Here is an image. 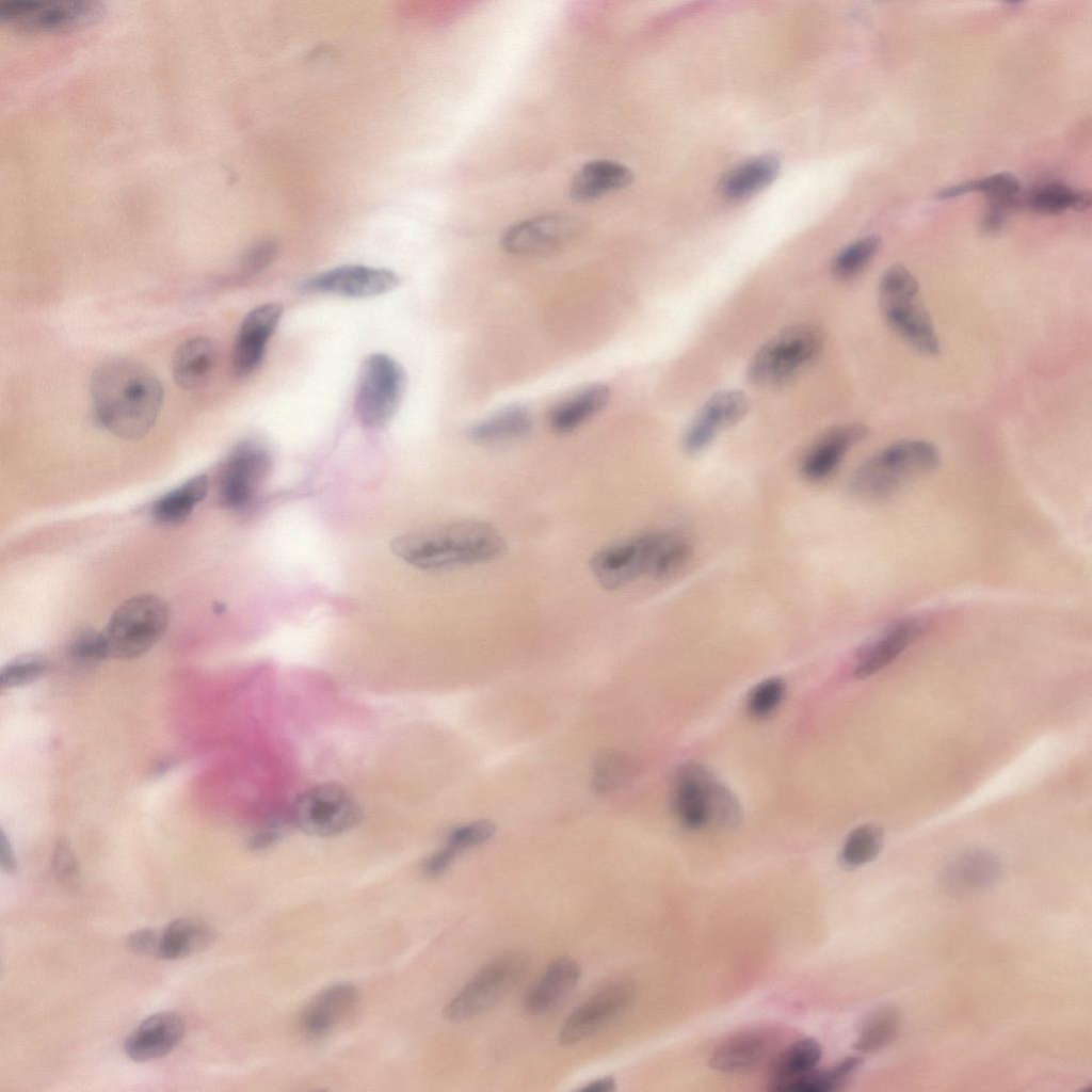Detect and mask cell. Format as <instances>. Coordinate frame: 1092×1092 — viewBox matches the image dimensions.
<instances>
[{"label": "cell", "instance_id": "18", "mask_svg": "<svg viewBox=\"0 0 1092 1092\" xmlns=\"http://www.w3.org/2000/svg\"><path fill=\"white\" fill-rule=\"evenodd\" d=\"M283 315L278 303H266L252 309L243 319L234 344L232 369L241 378L253 373L261 364L268 341Z\"/></svg>", "mask_w": 1092, "mask_h": 1092}, {"label": "cell", "instance_id": "39", "mask_svg": "<svg viewBox=\"0 0 1092 1092\" xmlns=\"http://www.w3.org/2000/svg\"><path fill=\"white\" fill-rule=\"evenodd\" d=\"M880 238L871 235L845 246L833 259L831 270L839 279H850L861 274L877 255Z\"/></svg>", "mask_w": 1092, "mask_h": 1092}, {"label": "cell", "instance_id": "22", "mask_svg": "<svg viewBox=\"0 0 1092 1092\" xmlns=\"http://www.w3.org/2000/svg\"><path fill=\"white\" fill-rule=\"evenodd\" d=\"M184 1033V1022L173 1011H163L146 1017L127 1037L126 1055L133 1061L145 1062L172 1051Z\"/></svg>", "mask_w": 1092, "mask_h": 1092}, {"label": "cell", "instance_id": "25", "mask_svg": "<svg viewBox=\"0 0 1092 1092\" xmlns=\"http://www.w3.org/2000/svg\"><path fill=\"white\" fill-rule=\"evenodd\" d=\"M632 179L630 168L617 161L592 160L584 163L573 176L569 196L578 203H590L628 187Z\"/></svg>", "mask_w": 1092, "mask_h": 1092}, {"label": "cell", "instance_id": "29", "mask_svg": "<svg viewBox=\"0 0 1092 1092\" xmlns=\"http://www.w3.org/2000/svg\"><path fill=\"white\" fill-rule=\"evenodd\" d=\"M215 938L213 929L206 922L191 917L171 921L160 932L157 958L176 960L209 947Z\"/></svg>", "mask_w": 1092, "mask_h": 1092}, {"label": "cell", "instance_id": "1", "mask_svg": "<svg viewBox=\"0 0 1092 1092\" xmlns=\"http://www.w3.org/2000/svg\"><path fill=\"white\" fill-rule=\"evenodd\" d=\"M98 423L124 439H139L154 427L163 403V386L146 366L116 359L99 366L91 379Z\"/></svg>", "mask_w": 1092, "mask_h": 1092}, {"label": "cell", "instance_id": "46", "mask_svg": "<svg viewBox=\"0 0 1092 1092\" xmlns=\"http://www.w3.org/2000/svg\"><path fill=\"white\" fill-rule=\"evenodd\" d=\"M276 252V245L271 241L260 242L251 247L241 260V276L246 278L262 271L274 260Z\"/></svg>", "mask_w": 1092, "mask_h": 1092}, {"label": "cell", "instance_id": "48", "mask_svg": "<svg viewBox=\"0 0 1092 1092\" xmlns=\"http://www.w3.org/2000/svg\"><path fill=\"white\" fill-rule=\"evenodd\" d=\"M280 826L271 824L257 832L248 841L252 850H264L277 841L280 836Z\"/></svg>", "mask_w": 1092, "mask_h": 1092}, {"label": "cell", "instance_id": "27", "mask_svg": "<svg viewBox=\"0 0 1092 1092\" xmlns=\"http://www.w3.org/2000/svg\"><path fill=\"white\" fill-rule=\"evenodd\" d=\"M216 360L214 342L207 337H193L180 344L174 354V381L187 390L198 388L209 379Z\"/></svg>", "mask_w": 1092, "mask_h": 1092}, {"label": "cell", "instance_id": "47", "mask_svg": "<svg viewBox=\"0 0 1092 1092\" xmlns=\"http://www.w3.org/2000/svg\"><path fill=\"white\" fill-rule=\"evenodd\" d=\"M160 932L155 929H140L126 938L128 948L140 956H158Z\"/></svg>", "mask_w": 1092, "mask_h": 1092}, {"label": "cell", "instance_id": "28", "mask_svg": "<svg viewBox=\"0 0 1092 1092\" xmlns=\"http://www.w3.org/2000/svg\"><path fill=\"white\" fill-rule=\"evenodd\" d=\"M821 1054L820 1044L812 1038L797 1040L784 1047L770 1060L769 1090L782 1092L790 1081L815 1069Z\"/></svg>", "mask_w": 1092, "mask_h": 1092}, {"label": "cell", "instance_id": "23", "mask_svg": "<svg viewBox=\"0 0 1092 1092\" xmlns=\"http://www.w3.org/2000/svg\"><path fill=\"white\" fill-rule=\"evenodd\" d=\"M867 434V427L856 422L832 428L805 454L801 465L802 475L810 481L829 478L839 467L848 451L865 439Z\"/></svg>", "mask_w": 1092, "mask_h": 1092}, {"label": "cell", "instance_id": "2", "mask_svg": "<svg viewBox=\"0 0 1092 1092\" xmlns=\"http://www.w3.org/2000/svg\"><path fill=\"white\" fill-rule=\"evenodd\" d=\"M503 536L489 524L462 520L396 537L391 551L423 571H446L489 562L505 551Z\"/></svg>", "mask_w": 1092, "mask_h": 1092}, {"label": "cell", "instance_id": "32", "mask_svg": "<svg viewBox=\"0 0 1092 1092\" xmlns=\"http://www.w3.org/2000/svg\"><path fill=\"white\" fill-rule=\"evenodd\" d=\"M532 425L530 411L525 406L513 405L476 422L467 430V435L477 444H499L526 436Z\"/></svg>", "mask_w": 1092, "mask_h": 1092}, {"label": "cell", "instance_id": "44", "mask_svg": "<svg viewBox=\"0 0 1092 1092\" xmlns=\"http://www.w3.org/2000/svg\"><path fill=\"white\" fill-rule=\"evenodd\" d=\"M629 762L620 755L604 756L595 765L593 783L598 791L613 790L624 782L629 773Z\"/></svg>", "mask_w": 1092, "mask_h": 1092}, {"label": "cell", "instance_id": "40", "mask_svg": "<svg viewBox=\"0 0 1092 1092\" xmlns=\"http://www.w3.org/2000/svg\"><path fill=\"white\" fill-rule=\"evenodd\" d=\"M1090 204L1089 193L1076 192L1062 184L1042 187L1030 200V206L1043 213H1059L1069 208L1086 209Z\"/></svg>", "mask_w": 1092, "mask_h": 1092}, {"label": "cell", "instance_id": "16", "mask_svg": "<svg viewBox=\"0 0 1092 1092\" xmlns=\"http://www.w3.org/2000/svg\"><path fill=\"white\" fill-rule=\"evenodd\" d=\"M748 408L749 400L742 391L732 389L712 395L685 432V452L694 455L707 449L722 431L739 422Z\"/></svg>", "mask_w": 1092, "mask_h": 1092}, {"label": "cell", "instance_id": "13", "mask_svg": "<svg viewBox=\"0 0 1092 1092\" xmlns=\"http://www.w3.org/2000/svg\"><path fill=\"white\" fill-rule=\"evenodd\" d=\"M581 220L566 212H550L509 226L500 238L507 253L546 256L569 245L582 231Z\"/></svg>", "mask_w": 1092, "mask_h": 1092}, {"label": "cell", "instance_id": "33", "mask_svg": "<svg viewBox=\"0 0 1092 1092\" xmlns=\"http://www.w3.org/2000/svg\"><path fill=\"white\" fill-rule=\"evenodd\" d=\"M778 172L780 160L777 157L760 156L729 171L721 182V189L729 198H745L769 186Z\"/></svg>", "mask_w": 1092, "mask_h": 1092}, {"label": "cell", "instance_id": "43", "mask_svg": "<svg viewBox=\"0 0 1092 1092\" xmlns=\"http://www.w3.org/2000/svg\"><path fill=\"white\" fill-rule=\"evenodd\" d=\"M69 657L82 664L107 659V652L101 631L83 629L77 633L68 646Z\"/></svg>", "mask_w": 1092, "mask_h": 1092}, {"label": "cell", "instance_id": "38", "mask_svg": "<svg viewBox=\"0 0 1092 1092\" xmlns=\"http://www.w3.org/2000/svg\"><path fill=\"white\" fill-rule=\"evenodd\" d=\"M1019 183L1014 176L999 173L986 178L968 181L940 192V198H951L968 192H984L994 199V206L1006 209L1013 203L1019 192Z\"/></svg>", "mask_w": 1092, "mask_h": 1092}, {"label": "cell", "instance_id": "35", "mask_svg": "<svg viewBox=\"0 0 1092 1092\" xmlns=\"http://www.w3.org/2000/svg\"><path fill=\"white\" fill-rule=\"evenodd\" d=\"M901 1025L899 1011L883 1006L871 1011L860 1025L854 1048L863 1054L876 1053L897 1037Z\"/></svg>", "mask_w": 1092, "mask_h": 1092}, {"label": "cell", "instance_id": "37", "mask_svg": "<svg viewBox=\"0 0 1092 1092\" xmlns=\"http://www.w3.org/2000/svg\"><path fill=\"white\" fill-rule=\"evenodd\" d=\"M883 846V831L874 824H863L850 832L840 851V863L856 868L874 860Z\"/></svg>", "mask_w": 1092, "mask_h": 1092}, {"label": "cell", "instance_id": "20", "mask_svg": "<svg viewBox=\"0 0 1092 1092\" xmlns=\"http://www.w3.org/2000/svg\"><path fill=\"white\" fill-rule=\"evenodd\" d=\"M775 1046L776 1038L770 1030L749 1029L720 1043L709 1058V1065L726 1074L750 1073L772 1059Z\"/></svg>", "mask_w": 1092, "mask_h": 1092}, {"label": "cell", "instance_id": "17", "mask_svg": "<svg viewBox=\"0 0 1092 1092\" xmlns=\"http://www.w3.org/2000/svg\"><path fill=\"white\" fill-rule=\"evenodd\" d=\"M398 284V275L390 270L347 264L311 276L302 288L347 298H371L391 291Z\"/></svg>", "mask_w": 1092, "mask_h": 1092}, {"label": "cell", "instance_id": "31", "mask_svg": "<svg viewBox=\"0 0 1092 1092\" xmlns=\"http://www.w3.org/2000/svg\"><path fill=\"white\" fill-rule=\"evenodd\" d=\"M495 831L494 823L488 820H476L455 826L443 847L425 861L423 872L431 878L440 876L460 854L484 844L493 837Z\"/></svg>", "mask_w": 1092, "mask_h": 1092}, {"label": "cell", "instance_id": "8", "mask_svg": "<svg viewBox=\"0 0 1092 1092\" xmlns=\"http://www.w3.org/2000/svg\"><path fill=\"white\" fill-rule=\"evenodd\" d=\"M170 623L167 604L157 595L140 594L121 604L101 630L107 657L133 659L150 651Z\"/></svg>", "mask_w": 1092, "mask_h": 1092}, {"label": "cell", "instance_id": "36", "mask_svg": "<svg viewBox=\"0 0 1092 1092\" xmlns=\"http://www.w3.org/2000/svg\"><path fill=\"white\" fill-rule=\"evenodd\" d=\"M863 1060L858 1056H849L829 1069H813L793 1079L784 1087L782 1092H831L842 1086L858 1071Z\"/></svg>", "mask_w": 1092, "mask_h": 1092}, {"label": "cell", "instance_id": "9", "mask_svg": "<svg viewBox=\"0 0 1092 1092\" xmlns=\"http://www.w3.org/2000/svg\"><path fill=\"white\" fill-rule=\"evenodd\" d=\"M527 968L528 959L520 952L494 957L446 1005L443 1016L462 1023L487 1012L517 985Z\"/></svg>", "mask_w": 1092, "mask_h": 1092}, {"label": "cell", "instance_id": "50", "mask_svg": "<svg viewBox=\"0 0 1092 1092\" xmlns=\"http://www.w3.org/2000/svg\"><path fill=\"white\" fill-rule=\"evenodd\" d=\"M581 1090L590 1092H611L615 1090V1080L610 1076L597 1078L588 1082L581 1088Z\"/></svg>", "mask_w": 1092, "mask_h": 1092}, {"label": "cell", "instance_id": "11", "mask_svg": "<svg viewBox=\"0 0 1092 1092\" xmlns=\"http://www.w3.org/2000/svg\"><path fill=\"white\" fill-rule=\"evenodd\" d=\"M290 818L305 834L332 837L354 828L359 821L360 809L347 789L338 784L325 783L298 796Z\"/></svg>", "mask_w": 1092, "mask_h": 1092}, {"label": "cell", "instance_id": "45", "mask_svg": "<svg viewBox=\"0 0 1092 1092\" xmlns=\"http://www.w3.org/2000/svg\"><path fill=\"white\" fill-rule=\"evenodd\" d=\"M51 865L57 879L63 884L71 885L76 882L79 873L78 861L66 839L58 840L52 853Z\"/></svg>", "mask_w": 1092, "mask_h": 1092}, {"label": "cell", "instance_id": "42", "mask_svg": "<svg viewBox=\"0 0 1092 1092\" xmlns=\"http://www.w3.org/2000/svg\"><path fill=\"white\" fill-rule=\"evenodd\" d=\"M786 685L778 677L767 678L750 691L746 698L748 711L755 718H765L782 703Z\"/></svg>", "mask_w": 1092, "mask_h": 1092}, {"label": "cell", "instance_id": "34", "mask_svg": "<svg viewBox=\"0 0 1092 1092\" xmlns=\"http://www.w3.org/2000/svg\"><path fill=\"white\" fill-rule=\"evenodd\" d=\"M209 489L206 475H197L161 496L151 508L155 520L164 525L184 521L195 507L205 499Z\"/></svg>", "mask_w": 1092, "mask_h": 1092}, {"label": "cell", "instance_id": "41", "mask_svg": "<svg viewBox=\"0 0 1092 1092\" xmlns=\"http://www.w3.org/2000/svg\"><path fill=\"white\" fill-rule=\"evenodd\" d=\"M49 669L48 659L39 654H25L9 661L0 671V687L13 689L29 685L44 676Z\"/></svg>", "mask_w": 1092, "mask_h": 1092}, {"label": "cell", "instance_id": "4", "mask_svg": "<svg viewBox=\"0 0 1092 1092\" xmlns=\"http://www.w3.org/2000/svg\"><path fill=\"white\" fill-rule=\"evenodd\" d=\"M941 463L936 446L922 439H903L870 456L851 477L853 493L885 499L913 480L934 471Z\"/></svg>", "mask_w": 1092, "mask_h": 1092}, {"label": "cell", "instance_id": "5", "mask_svg": "<svg viewBox=\"0 0 1092 1092\" xmlns=\"http://www.w3.org/2000/svg\"><path fill=\"white\" fill-rule=\"evenodd\" d=\"M675 543L676 535L669 532L632 536L598 550L590 567L606 590H617L642 576L662 578L670 573Z\"/></svg>", "mask_w": 1092, "mask_h": 1092}, {"label": "cell", "instance_id": "49", "mask_svg": "<svg viewBox=\"0 0 1092 1092\" xmlns=\"http://www.w3.org/2000/svg\"><path fill=\"white\" fill-rule=\"evenodd\" d=\"M0 860L4 871L12 873L16 870L15 855L4 831L0 834Z\"/></svg>", "mask_w": 1092, "mask_h": 1092}, {"label": "cell", "instance_id": "14", "mask_svg": "<svg viewBox=\"0 0 1092 1092\" xmlns=\"http://www.w3.org/2000/svg\"><path fill=\"white\" fill-rule=\"evenodd\" d=\"M271 467L267 449L252 440L237 445L223 465L220 500L230 510L248 505Z\"/></svg>", "mask_w": 1092, "mask_h": 1092}, {"label": "cell", "instance_id": "6", "mask_svg": "<svg viewBox=\"0 0 1092 1092\" xmlns=\"http://www.w3.org/2000/svg\"><path fill=\"white\" fill-rule=\"evenodd\" d=\"M879 305L888 326L916 351L940 352V339L926 309L913 273L901 264L889 267L879 284Z\"/></svg>", "mask_w": 1092, "mask_h": 1092}, {"label": "cell", "instance_id": "19", "mask_svg": "<svg viewBox=\"0 0 1092 1092\" xmlns=\"http://www.w3.org/2000/svg\"><path fill=\"white\" fill-rule=\"evenodd\" d=\"M927 623L919 616H905L885 626L858 652L854 675L869 677L893 662L926 630Z\"/></svg>", "mask_w": 1092, "mask_h": 1092}, {"label": "cell", "instance_id": "12", "mask_svg": "<svg viewBox=\"0 0 1092 1092\" xmlns=\"http://www.w3.org/2000/svg\"><path fill=\"white\" fill-rule=\"evenodd\" d=\"M101 6L84 0H12L0 4V19L26 32H51L93 21Z\"/></svg>", "mask_w": 1092, "mask_h": 1092}, {"label": "cell", "instance_id": "21", "mask_svg": "<svg viewBox=\"0 0 1092 1092\" xmlns=\"http://www.w3.org/2000/svg\"><path fill=\"white\" fill-rule=\"evenodd\" d=\"M1000 874L1001 864L996 855L971 849L957 854L947 863L942 883L952 896H970L991 888Z\"/></svg>", "mask_w": 1092, "mask_h": 1092}, {"label": "cell", "instance_id": "24", "mask_svg": "<svg viewBox=\"0 0 1092 1092\" xmlns=\"http://www.w3.org/2000/svg\"><path fill=\"white\" fill-rule=\"evenodd\" d=\"M581 968L577 961L560 957L550 962L524 997V1009L540 1016L556 1008L578 984Z\"/></svg>", "mask_w": 1092, "mask_h": 1092}, {"label": "cell", "instance_id": "3", "mask_svg": "<svg viewBox=\"0 0 1092 1092\" xmlns=\"http://www.w3.org/2000/svg\"><path fill=\"white\" fill-rule=\"evenodd\" d=\"M673 809L689 830L712 828L729 831L742 821L736 796L706 767L686 762L674 775Z\"/></svg>", "mask_w": 1092, "mask_h": 1092}, {"label": "cell", "instance_id": "15", "mask_svg": "<svg viewBox=\"0 0 1092 1092\" xmlns=\"http://www.w3.org/2000/svg\"><path fill=\"white\" fill-rule=\"evenodd\" d=\"M635 992L632 983L627 981H616L597 991L562 1023L560 1043L574 1045L600 1030L630 1006Z\"/></svg>", "mask_w": 1092, "mask_h": 1092}, {"label": "cell", "instance_id": "26", "mask_svg": "<svg viewBox=\"0 0 1092 1092\" xmlns=\"http://www.w3.org/2000/svg\"><path fill=\"white\" fill-rule=\"evenodd\" d=\"M609 399L610 390L606 385H588L551 408L549 425L556 433H569L601 412Z\"/></svg>", "mask_w": 1092, "mask_h": 1092}, {"label": "cell", "instance_id": "30", "mask_svg": "<svg viewBox=\"0 0 1092 1092\" xmlns=\"http://www.w3.org/2000/svg\"><path fill=\"white\" fill-rule=\"evenodd\" d=\"M358 998L357 990L347 983L332 985L319 994L302 1016L304 1031L310 1037L327 1033L336 1021L353 1006Z\"/></svg>", "mask_w": 1092, "mask_h": 1092}, {"label": "cell", "instance_id": "10", "mask_svg": "<svg viewBox=\"0 0 1092 1092\" xmlns=\"http://www.w3.org/2000/svg\"><path fill=\"white\" fill-rule=\"evenodd\" d=\"M405 376L402 367L389 355L375 353L363 363L354 399L359 422L381 428L396 414L402 399Z\"/></svg>", "mask_w": 1092, "mask_h": 1092}, {"label": "cell", "instance_id": "7", "mask_svg": "<svg viewBox=\"0 0 1092 1092\" xmlns=\"http://www.w3.org/2000/svg\"><path fill=\"white\" fill-rule=\"evenodd\" d=\"M824 340L821 327L810 323L780 331L751 358L746 368L749 382L760 388H775L789 383L817 359Z\"/></svg>", "mask_w": 1092, "mask_h": 1092}]
</instances>
